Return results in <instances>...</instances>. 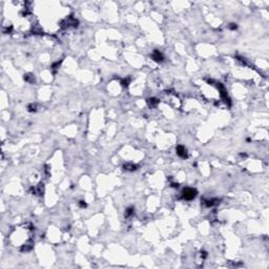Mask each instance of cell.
Wrapping results in <instances>:
<instances>
[{"label": "cell", "mask_w": 269, "mask_h": 269, "mask_svg": "<svg viewBox=\"0 0 269 269\" xmlns=\"http://www.w3.org/2000/svg\"><path fill=\"white\" fill-rule=\"evenodd\" d=\"M153 59L154 61H158V62H160V61L163 60V56H162V54L160 52H158V50H154V54H153Z\"/></svg>", "instance_id": "3"}, {"label": "cell", "mask_w": 269, "mask_h": 269, "mask_svg": "<svg viewBox=\"0 0 269 269\" xmlns=\"http://www.w3.org/2000/svg\"><path fill=\"white\" fill-rule=\"evenodd\" d=\"M149 104H150V105L158 104V101H157L156 99H150V100H149Z\"/></svg>", "instance_id": "5"}, {"label": "cell", "mask_w": 269, "mask_h": 269, "mask_svg": "<svg viewBox=\"0 0 269 269\" xmlns=\"http://www.w3.org/2000/svg\"><path fill=\"white\" fill-rule=\"evenodd\" d=\"M80 206H81V207H85V206H86V204H85L83 201H80Z\"/></svg>", "instance_id": "6"}, {"label": "cell", "mask_w": 269, "mask_h": 269, "mask_svg": "<svg viewBox=\"0 0 269 269\" xmlns=\"http://www.w3.org/2000/svg\"><path fill=\"white\" fill-rule=\"evenodd\" d=\"M124 167H125V169H127V170H135L137 166H136V165H128L127 164V165H125Z\"/></svg>", "instance_id": "4"}, {"label": "cell", "mask_w": 269, "mask_h": 269, "mask_svg": "<svg viewBox=\"0 0 269 269\" xmlns=\"http://www.w3.org/2000/svg\"><path fill=\"white\" fill-rule=\"evenodd\" d=\"M197 196V190L192 188H186L183 191V198L185 200H192Z\"/></svg>", "instance_id": "1"}, {"label": "cell", "mask_w": 269, "mask_h": 269, "mask_svg": "<svg viewBox=\"0 0 269 269\" xmlns=\"http://www.w3.org/2000/svg\"><path fill=\"white\" fill-rule=\"evenodd\" d=\"M177 154L181 158H187V151L184 146H178L177 147Z\"/></svg>", "instance_id": "2"}]
</instances>
